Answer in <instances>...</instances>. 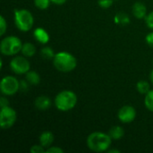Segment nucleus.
Returning <instances> with one entry per match:
<instances>
[{"instance_id":"nucleus-15","label":"nucleus","mask_w":153,"mask_h":153,"mask_svg":"<svg viewBox=\"0 0 153 153\" xmlns=\"http://www.w3.org/2000/svg\"><path fill=\"white\" fill-rule=\"evenodd\" d=\"M124 129L123 127L119 126H113L109 132H108V134L109 136L111 137L112 140H115V141H118L120 140L123 136H124Z\"/></svg>"},{"instance_id":"nucleus-8","label":"nucleus","mask_w":153,"mask_h":153,"mask_svg":"<svg viewBox=\"0 0 153 153\" xmlns=\"http://www.w3.org/2000/svg\"><path fill=\"white\" fill-rule=\"evenodd\" d=\"M10 68L15 74H25L30 71V64L26 56H17L11 60Z\"/></svg>"},{"instance_id":"nucleus-5","label":"nucleus","mask_w":153,"mask_h":153,"mask_svg":"<svg viewBox=\"0 0 153 153\" xmlns=\"http://www.w3.org/2000/svg\"><path fill=\"white\" fill-rule=\"evenodd\" d=\"M22 40L16 36H7L1 40L0 51L4 56H12L22 51Z\"/></svg>"},{"instance_id":"nucleus-17","label":"nucleus","mask_w":153,"mask_h":153,"mask_svg":"<svg viewBox=\"0 0 153 153\" xmlns=\"http://www.w3.org/2000/svg\"><path fill=\"white\" fill-rule=\"evenodd\" d=\"M136 90L138 91L139 93L146 95L150 91H151V84L147 81L141 80L137 82L136 84Z\"/></svg>"},{"instance_id":"nucleus-32","label":"nucleus","mask_w":153,"mask_h":153,"mask_svg":"<svg viewBox=\"0 0 153 153\" xmlns=\"http://www.w3.org/2000/svg\"><path fill=\"white\" fill-rule=\"evenodd\" d=\"M150 80H151L152 83V84H153V69H152V70L151 74H150Z\"/></svg>"},{"instance_id":"nucleus-26","label":"nucleus","mask_w":153,"mask_h":153,"mask_svg":"<svg viewBox=\"0 0 153 153\" xmlns=\"http://www.w3.org/2000/svg\"><path fill=\"white\" fill-rule=\"evenodd\" d=\"M46 152L47 153H63L64 150L60 147L57 146H50L48 148L46 149Z\"/></svg>"},{"instance_id":"nucleus-30","label":"nucleus","mask_w":153,"mask_h":153,"mask_svg":"<svg viewBox=\"0 0 153 153\" xmlns=\"http://www.w3.org/2000/svg\"><path fill=\"white\" fill-rule=\"evenodd\" d=\"M67 0H51V3H53L54 4H56V5H62L64 4Z\"/></svg>"},{"instance_id":"nucleus-19","label":"nucleus","mask_w":153,"mask_h":153,"mask_svg":"<svg viewBox=\"0 0 153 153\" xmlns=\"http://www.w3.org/2000/svg\"><path fill=\"white\" fill-rule=\"evenodd\" d=\"M40 55H41V56L43 58L48 60V59H53L55 57V56H56V53L54 52V50L50 47L46 46V47H44V48H41Z\"/></svg>"},{"instance_id":"nucleus-13","label":"nucleus","mask_w":153,"mask_h":153,"mask_svg":"<svg viewBox=\"0 0 153 153\" xmlns=\"http://www.w3.org/2000/svg\"><path fill=\"white\" fill-rule=\"evenodd\" d=\"M39 144H41L45 149H47L52 145L54 142V135L51 132L45 131L39 135Z\"/></svg>"},{"instance_id":"nucleus-28","label":"nucleus","mask_w":153,"mask_h":153,"mask_svg":"<svg viewBox=\"0 0 153 153\" xmlns=\"http://www.w3.org/2000/svg\"><path fill=\"white\" fill-rule=\"evenodd\" d=\"M29 84H30V83L26 81V79H25V80H23V81H21V82H20V90H21V91H27Z\"/></svg>"},{"instance_id":"nucleus-2","label":"nucleus","mask_w":153,"mask_h":153,"mask_svg":"<svg viewBox=\"0 0 153 153\" xmlns=\"http://www.w3.org/2000/svg\"><path fill=\"white\" fill-rule=\"evenodd\" d=\"M53 65L55 68L59 72L69 73L76 68L77 60L71 53L66 51H60L56 53L53 58Z\"/></svg>"},{"instance_id":"nucleus-31","label":"nucleus","mask_w":153,"mask_h":153,"mask_svg":"<svg viewBox=\"0 0 153 153\" xmlns=\"http://www.w3.org/2000/svg\"><path fill=\"white\" fill-rule=\"evenodd\" d=\"M107 152L109 153H120V151H118V150H114V149H113V150H109V149H108Z\"/></svg>"},{"instance_id":"nucleus-27","label":"nucleus","mask_w":153,"mask_h":153,"mask_svg":"<svg viewBox=\"0 0 153 153\" xmlns=\"http://www.w3.org/2000/svg\"><path fill=\"white\" fill-rule=\"evenodd\" d=\"M145 39H146V43H147L150 47L153 48V31H152V32H150V33L147 34Z\"/></svg>"},{"instance_id":"nucleus-4","label":"nucleus","mask_w":153,"mask_h":153,"mask_svg":"<svg viewBox=\"0 0 153 153\" xmlns=\"http://www.w3.org/2000/svg\"><path fill=\"white\" fill-rule=\"evenodd\" d=\"M13 19L17 29L22 32L29 31L34 24L33 15L27 9H16Z\"/></svg>"},{"instance_id":"nucleus-9","label":"nucleus","mask_w":153,"mask_h":153,"mask_svg":"<svg viewBox=\"0 0 153 153\" xmlns=\"http://www.w3.org/2000/svg\"><path fill=\"white\" fill-rule=\"evenodd\" d=\"M117 117L121 123L128 124L133 122L136 117V110L132 106H124L122 107L117 113Z\"/></svg>"},{"instance_id":"nucleus-18","label":"nucleus","mask_w":153,"mask_h":153,"mask_svg":"<svg viewBox=\"0 0 153 153\" xmlns=\"http://www.w3.org/2000/svg\"><path fill=\"white\" fill-rule=\"evenodd\" d=\"M114 21L118 25H127L130 22V18L126 13H118L115 16Z\"/></svg>"},{"instance_id":"nucleus-10","label":"nucleus","mask_w":153,"mask_h":153,"mask_svg":"<svg viewBox=\"0 0 153 153\" xmlns=\"http://www.w3.org/2000/svg\"><path fill=\"white\" fill-rule=\"evenodd\" d=\"M33 37L39 43H40L42 45L48 44L50 40V36H49L48 32L41 27H38L34 30Z\"/></svg>"},{"instance_id":"nucleus-3","label":"nucleus","mask_w":153,"mask_h":153,"mask_svg":"<svg viewBox=\"0 0 153 153\" xmlns=\"http://www.w3.org/2000/svg\"><path fill=\"white\" fill-rule=\"evenodd\" d=\"M78 98L76 94L69 90L60 91L55 98L54 104L56 108L62 112H67L72 110L77 104Z\"/></svg>"},{"instance_id":"nucleus-1","label":"nucleus","mask_w":153,"mask_h":153,"mask_svg":"<svg viewBox=\"0 0 153 153\" xmlns=\"http://www.w3.org/2000/svg\"><path fill=\"white\" fill-rule=\"evenodd\" d=\"M112 143V139L108 134L102 132L91 133L86 140L88 148L94 152H107Z\"/></svg>"},{"instance_id":"nucleus-25","label":"nucleus","mask_w":153,"mask_h":153,"mask_svg":"<svg viewBox=\"0 0 153 153\" xmlns=\"http://www.w3.org/2000/svg\"><path fill=\"white\" fill-rule=\"evenodd\" d=\"M98 4L101 8H109L113 4V0H98Z\"/></svg>"},{"instance_id":"nucleus-11","label":"nucleus","mask_w":153,"mask_h":153,"mask_svg":"<svg viewBox=\"0 0 153 153\" xmlns=\"http://www.w3.org/2000/svg\"><path fill=\"white\" fill-rule=\"evenodd\" d=\"M34 105L39 110L46 111L51 107L52 102H51V100L49 97H48L46 95H40L36 98V100L34 101Z\"/></svg>"},{"instance_id":"nucleus-6","label":"nucleus","mask_w":153,"mask_h":153,"mask_svg":"<svg viewBox=\"0 0 153 153\" xmlns=\"http://www.w3.org/2000/svg\"><path fill=\"white\" fill-rule=\"evenodd\" d=\"M0 91L4 96H13L20 91V82L14 76H4L0 82Z\"/></svg>"},{"instance_id":"nucleus-22","label":"nucleus","mask_w":153,"mask_h":153,"mask_svg":"<svg viewBox=\"0 0 153 153\" xmlns=\"http://www.w3.org/2000/svg\"><path fill=\"white\" fill-rule=\"evenodd\" d=\"M7 30V22L4 16H0V36H3Z\"/></svg>"},{"instance_id":"nucleus-29","label":"nucleus","mask_w":153,"mask_h":153,"mask_svg":"<svg viewBox=\"0 0 153 153\" xmlns=\"http://www.w3.org/2000/svg\"><path fill=\"white\" fill-rule=\"evenodd\" d=\"M0 106H1V108H4V107L9 106V101H8L7 98L2 97V98L0 99Z\"/></svg>"},{"instance_id":"nucleus-21","label":"nucleus","mask_w":153,"mask_h":153,"mask_svg":"<svg viewBox=\"0 0 153 153\" xmlns=\"http://www.w3.org/2000/svg\"><path fill=\"white\" fill-rule=\"evenodd\" d=\"M51 0H34V4L37 8L40 10H45L48 8Z\"/></svg>"},{"instance_id":"nucleus-23","label":"nucleus","mask_w":153,"mask_h":153,"mask_svg":"<svg viewBox=\"0 0 153 153\" xmlns=\"http://www.w3.org/2000/svg\"><path fill=\"white\" fill-rule=\"evenodd\" d=\"M30 152L31 153H43L46 152V149L41 144H35L31 146Z\"/></svg>"},{"instance_id":"nucleus-24","label":"nucleus","mask_w":153,"mask_h":153,"mask_svg":"<svg viewBox=\"0 0 153 153\" xmlns=\"http://www.w3.org/2000/svg\"><path fill=\"white\" fill-rule=\"evenodd\" d=\"M145 22L149 29L153 30V11L147 14V16L145 17Z\"/></svg>"},{"instance_id":"nucleus-20","label":"nucleus","mask_w":153,"mask_h":153,"mask_svg":"<svg viewBox=\"0 0 153 153\" xmlns=\"http://www.w3.org/2000/svg\"><path fill=\"white\" fill-rule=\"evenodd\" d=\"M144 105H145L146 108L149 111L153 112V90H151L145 95V98H144Z\"/></svg>"},{"instance_id":"nucleus-12","label":"nucleus","mask_w":153,"mask_h":153,"mask_svg":"<svg viewBox=\"0 0 153 153\" xmlns=\"http://www.w3.org/2000/svg\"><path fill=\"white\" fill-rule=\"evenodd\" d=\"M132 12H133L134 16L139 20L145 19V17L147 16V7L142 2L134 3L132 8Z\"/></svg>"},{"instance_id":"nucleus-16","label":"nucleus","mask_w":153,"mask_h":153,"mask_svg":"<svg viewBox=\"0 0 153 153\" xmlns=\"http://www.w3.org/2000/svg\"><path fill=\"white\" fill-rule=\"evenodd\" d=\"M25 79L30 85H38L40 82V76L35 71H29L25 74Z\"/></svg>"},{"instance_id":"nucleus-7","label":"nucleus","mask_w":153,"mask_h":153,"mask_svg":"<svg viewBox=\"0 0 153 153\" xmlns=\"http://www.w3.org/2000/svg\"><path fill=\"white\" fill-rule=\"evenodd\" d=\"M17 114L15 110L7 106L4 108H1L0 111V126L2 129H9L11 128L16 122Z\"/></svg>"},{"instance_id":"nucleus-14","label":"nucleus","mask_w":153,"mask_h":153,"mask_svg":"<svg viewBox=\"0 0 153 153\" xmlns=\"http://www.w3.org/2000/svg\"><path fill=\"white\" fill-rule=\"evenodd\" d=\"M36 47L34 44L30 43V42H26L22 45V56H26V57H31L36 54Z\"/></svg>"}]
</instances>
